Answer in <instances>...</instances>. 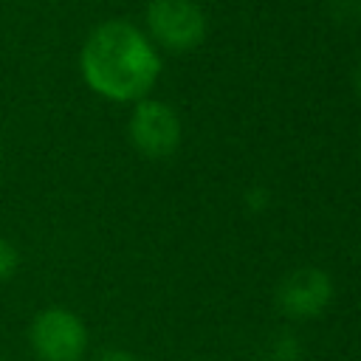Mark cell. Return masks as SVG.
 I'll list each match as a JSON object with an SVG mask.
<instances>
[{
    "label": "cell",
    "mask_w": 361,
    "mask_h": 361,
    "mask_svg": "<svg viewBox=\"0 0 361 361\" xmlns=\"http://www.w3.org/2000/svg\"><path fill=\"white\" fill-rule=\"evenodd\" d=\"M79 71L96 96L135 104L152 90L161 73V56L138 25L107 20L87 34L79 51Z\"/></svg>",
    "instance_id": "6da1fadb"
},
{
    "label": "cell",
    "mask_w": 361,
    "mask_h": 361,
    "mask_svg": "<svg viewBox=\"0 0 361 361\" xmlns=\"http://www.w3.org/2000/svg\"><path fill=\"white\" fill-rule=\"evenodd\" d=\"M87 341L82 316L65 305L42 307L28 324V347L37 361H82Z\"/></svg>",
    "instance_id": "7a4b0ae2"
},
{
    "label": "cell",
    "mask_w": 361,
    "mask_h": 361,
    "mask_svg": "<svg viewBox=\"0 0 361 361\" xmlns=\"http://www.w3.org/2000/svg\"><path fill=\"white\" fill-rule=\"evenodd\" d=\"M147 37L166 51H192L206 37V14L195 0H149Z\"/></svg>",
    "instance_id": "3957f363"
},
{
    "label": "cell",
    "mask_w": 361,
    "mask_h": 361,
    "mask_svg": "<svg viewBox=\"0 0 361 361\" xmlns=\"http://www.w3.org/2000/svg\"><path fill=\"white\" fill-rule=\"evenodd\" d=\"M127 135L144 158H169L180 144V118L166 102L138 99L127 121Z\"/></svg>",
    "instance_id": "277c9868"
},
{
    "label": "cell",
    "mask_w": 361,
    "mask_h": 361,
    "mask_svg": "<svg viewBox=\"0 0 361 361\" xmlns=\"http://www.w3.org/2000/svg\"><path fill=\"white\" fill-rule=\"evenodd\" d=\"M333 299V279L322 268H296L276 288V305L290 319H316Z\"/></svg>",
    "instance_id": "5b68a950"
},
{
    "label": "cell",
    "mask_w": 361,
    "mask_h": 361,
    "mask_svg": "<svg viewBox=\"0 0 361 361\" xmlns=\"http://www.w3.org/2000/svg\"><path fill=\"white\" fill-rule=\"evenodd\" d=\"M20 268V251L11 240L0 237V282H8Z\"/></svg>",
    "instance_id": "8992f818"
},
{
    "label": "cell",
    "mask_w": 361,
    "mask_h": 361,
    "mask_svg": "<svg viewBox=\"0 0 361 361\" xmlns=\"http://www.w3.org/2000/svg\"><path fill=\"white\" fill-rule=\"evenodd\" d=\"M330 11L338 23H350V25L361 23V0H330Z\"/></svg>",
    "instance_id": "52a82bcc"
},
{
    "label": "cell",
    "mask_w": 361,
    "mask_h": 361,
    "mask_svg": "<svg viewBox=\"0 0 361 361\" xmlns=\"http://www.w3.org/2000/svg\"><path fill=\"white\" fill-rule=\"evenodd\" d=\"M271 361H299V344L293 336H279L271 344Z\"/></svg>",
    "instance_id": "ba28073f"
},
{
    "label": "cell",
    "mask_w": 361,
    "mask_h": 361,
    "mask_svg": "<svg viewBox=\"0 0 361 361\" xmlns=\"http://www.w3.org/2000/svg\"><path fill=\"white\" fill-rule=\"evenodd\" d=\"M93 361H138V358L124 347H104L93 355Z\"/></svg>",
    "instance_id": "9c48e42d"
},
{
    "label": "cell",
    "mask_w": 361,
    "mask_h": 361,
    "mask_svg": "<svg viewBox=\"0 0 361 361\" xmlns=\"http://www.w3.org/2000/svg\"><path fill=\"white\" fill-rule=\"evenodd\" d=\"M355 87H358V93H361V62H358V68H355Z\"/></svg>",
    "instance_id": "30bf717a"
},
{
    "label": "cell",
    "mask_w": 361,
    "mask_h": 361,
    "mask_svg": "<svg viewBox=\"0 0 361 361\" xmlns=\"http://www.w3.org/2000/svg\"><path fill=\"white\" fill-rule=\"evenodd\" d=\"M0 161H3V141H0Z\"/></svg>",
    "instance_id": "8fae6325"
}]
</instances>
